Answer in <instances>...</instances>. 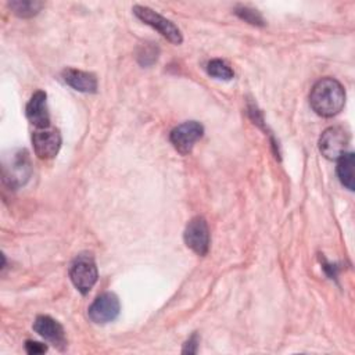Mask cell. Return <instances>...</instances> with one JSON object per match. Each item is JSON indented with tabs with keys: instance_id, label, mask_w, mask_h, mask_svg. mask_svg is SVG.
<instances>
[{
	"instance_id": "cell-1",
	"label": "cell",
	"mask_w": 355,
	"mask_h": 355,
	"mask_svg": "<svg viewBox=\"0 0 355 355\" xmlns=\"http://www.w3.org/2000/svg\"><path fill=\"white\" fill-rule=\"evenodd\" d=\"M345 103V90L343 85L333 78H323L318 80L309 94V104L312 110L323 116L330 118L337 115Z\"/></svg>"
},
{
	"instance_id": "cell-2",
	"label": "cell",
	"mask_w": 355,
	"mask_h": 355,
	"mask_svg": "<svg viewBox=\"0 0 355 355\" xmlns=\"http://www.w3.org/2000/svg\"><path fill=\"white\" fill-rule=\"evenodd\" d=\"M69 277L78 291H80L82 294H87L93 288L98 277L94 258L87 252L75 257L69 266Z\"/></svg>"
},
{
	"instance_id": "cell-3",
	"label": "cell",
	"mask_w": 355,
	"mask_h": 355,
	"mask_svg": "<svg viewBox=\"0 0 355 355\" xmlns=\"http://www.w3.org/2000/svg\"><path fill=\"white\" fill-rule=\"evenodd\" d=\"M133 14L144 24L150 25L155 31H158L165 39H168L173 44H180L183 42V36L179 31V28L157 11H154L150 7L146 6H135Z\"/></svg>"
},
{
	"instance_id": "cell-4",
	"label": "cell",
	"mask_w": 355,
	"mask_h": 355,
	"mask_svg": "<svg viewBox=\"0 0 355 355\" xmlns=\"http://www.w3.org/2000/svg\"><path fill=\"white\" fill-rule=\"evenodd\" d=\"M349 143L347 130L341 126L327 128L319 137V151L327 159L337 161L344 153Z\"/></svg>"
},
{
	"instance_id": "cell-5",
	"label": "cell",
	"mask_w": 355,
	"mask_h": 355,
	"mask_svg": "<svg viewBox=\"0 0 355 355\" xmlns=\"http://www.w3.org/2000/svg\"><path fill=\"white\" fill-rule=\"evenodd\" d=\"M204 135V128L196 121H187L172 129L169 140L176 151L186 155L191 153L196 141H198Z\"/></svg>"
},
{
	"instance_id": "cell-6",
	"label": "cell",
	"mask_w": 355,
	"mask_h": 355,
	"mask_svg": "<svg viewBox=\"0 0 355 355\" xmlns=\"http://www.w3.org/2000/svg\"><path fill=\"white\" fill-rule=\"evenodd\" d=\"M183 239L186 245L198 255H205L209 250V229L202 216H194L187 223Z\"/></svg>"
},
{
	"instance_id": "cell-7",
	"label": "cell",
	"mask_w": 355,
	"mask_h": 355,
	"mask_svg": "<svg viewBox=\"0 0 355 355\" xmlns=\"http://www.w3.org/2000/svg\"><path fill=\"white\" fill-rule=\"evenodd\" d=\"M119 300L114 293L100 294L89 306L87 315L92 322L105 324L115 320L119 315Z\"/></svg>"
},
{
	"instance_id": "cell-8",
	"label": "cell",
	"mask_w": 355,
	"mask_h": 355,
	"mask_svg": "<svg viewBox=\"0 0 355 355\" xmlns=\"http://www.w3.org/2000/svg\"><path fill=\"white\" fill-rule=\"evenodd\" d=\"M31 161L28 153L25 150H19L12 153L11 158L3 165L4 180L10 183L12 187H18L24 184L31 176Z\"/></svg>"
},
{
	"instance_id": "cell-9",
	"label": "cell",
	"mask_w": 355,
	"mask_h": 355,
	"mask_svg": "<svg viewBox=\"0 0 355 355\" xmlns=\"http://www.w3.org/2000/svg\"><path fill=\"white\" fill-rule=\"evenodd\" d=\"M33 151L40 159L54 158L61 147V135L57 129H39L32 135Z\"/></svg>"
},
{
	"instance_id": "cell-10",
	"label": "cell",
	"mask_w": 355,
	"mask_h": 355,
	"mask_svg": "<svg viewBox=\"0 0 355 355\" xmlns=\"http://www.w3.org/2000/svg\"><path fill=\"white\" fill-rule=\"evenodd\" d=\"M25 114L28 121L37 129H47L50 126L47 94L43 90H37L32 94L31 100L26 104Z\"/></svg>"
},
{
	"instance_id": "cell-11",
	"label": "cell",
	"mask_w": 355,
	"mask_h": 355,
	"mask_svg": "<svg viewBox=\"0 0 355 355\" xmlns=\"http://www.w3.org/2000/svg\"><path fill=\"white\" fill-rule=\"evenodd\" d=\"M33 330L43 337L44 340L50 341L54 347L62 349L67 345V338L62 326L47 315H39L33 322Z\"/></svg>"
},
{
	"instance_id": "cell-12",
	"label": "cell",
	"mask_w": 355,
	"mask_h": 355,
	"mask_svg": "<svg viewBox=\"0 0 355 355\" xmlns=\"http://www.w3.org/2000/svg\"><path fill=\"white\" fill-rule=\"evenodd\" d=\"M62 79L68 86L82 93H96L97 90V78L86 71L67 68L62 71Z\"/></svg>"
},
{
	"instance_id": "cell-13",
	"label": "cell",
	"mask_w": 355,
	"mask_h": 355,
	"mask_svg": "<svg viewBox=\"0 0 355 355\" xmlns=\"http://www.w3.org/2000/svg\"><path fill=\"white\" fill-rule=\"evenodd\" d=\"M337 176L343 186H345L348 190H354L355 187V178H354V165H355V157L354 153H344L337 159Z\"/></svg>"
},
{
	"instance_id": "cell-14",
	"label": "cell",
	"mask_w": 355,
	"mask_h": 355,
	"mask_svg": "<svg viewBox=\"0 0 355 355\" xmlns=\"http://www.w3.org/2000/svg\"><path fill=\"white\" fill-rule=\"evenodd\" d=\"M8 7L15 15L21 18H31L42 10L43 3L36 0H12L8 3Z\"/></svg>"
},
{
	"instance_id": "cell-15",
	"label": "cell",
	"mask_w": 355,
	"mask_h": 355,
	"mask_svg": "<svg viewBox=\"0 0 355 355\" xmlns=\"http://www.w3.org/2000/svg\"><path fill=\"white\" fill-rule=\"evenodd\" d=\"M207 72L208 75H211L212 78L216 79H223V80H230L234 76L233 69L222 60H211L207 64Z\"/></svg>"
},
{
	"instance_id": "cell-16",
	"label": "cell",
	"mask_w": 355,
	"mask_h": 355,
	"mask_svg": "<svg viewBox=\"0 0 355 355\" xmlns=\"http://www.w3.org/2000/svg\"><path fill=\"white\" fill-rule=\"evenodd\" d=\"M234 12L237 17H240L241 19H244L245 22H248L251 25H259V26L263 25V19L257 10H252L247 6H237Z\"/></svg>"
},
{
	"instance_id": "cell-17",
	"label": "cell",
	"mask_w": 355,
	"mask_h": 355,
	"mask_svg": "<svg viewBox=\"0 0 355 355\" xmlns=\"http://www.w3.org/2000/svg\"><path fill=\"white\" fill-rule=\"evenodd\" d=\"M150 58V62L153 64L155 60H157V51L154 47L151 46H144L143 49V53L139 54V61L143 64V65H148V60Z\"/></svg>"
},
{
	"instance_id": "cell-18",
	"label": "cell",
	"mask_w": 355,
	"mask_h": 355,
	"mask_svg": "<svg viewBox=\"0 0 355 355\" xmlns=\"http://www.w3.org/2000/svg\"><path fill=\"white\" fill-rule=\"evenodd\" d=\"M25 349L28 354L31 355H39V354H44L47 351V347L42 343H37V341H32V340H28L25 343Z\"/></svg>"
},
{
	"instance_id": "cell-19",
	"label": "cell",
	"mask_w": 355,
	"mask_h": 355,
	"mask_svg": "<svg viewBox=\"0 0 355 355\" xmlns=\"http://www.w3.org/2000/svg\"><path fill=\"white\" fill-rule=\"evenodd\" d=\"M197 348H198V338H197V336L194 334V336H191V337L186 341V344H184L182 352H183V354H196V352H197Z\"/></svg>"
}]
</instances>
